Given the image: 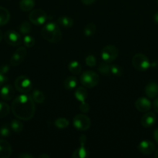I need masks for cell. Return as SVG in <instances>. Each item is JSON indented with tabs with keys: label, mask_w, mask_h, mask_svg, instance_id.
I'll list each match as a JSON object with an SVG mask.
<instances>
[{
	"label": "cell",
	"mask_w": 158,
	"mask_h": 158,
	"mask_svg": "<svg viewBox=\"0 0 158 158\" xmlns=\"http://www.w3.org/2000/svg\"><path fill=\"white\" fill-rule=\"evenodd\" d=\"M12 111L20 120H29L35 114V103L32 97L26 94L15 97L12 103Z\"/></svg>",
	"instance_id": "6da1fadb"
},
{
	"label": "cell",
	"mask_w": 158,
	"mask_h": 158,
	"mask_svg": "<svg viewBox=\"0 0 158 158\" xmlns=\"http://www.w3.org/2000/svg\"><path fill=\"white\" fill-rule=\"evenodd\" d=\"M41 34L45 40L51 43H59L62 39V32L59 24L54 22L46 23L42 29Z\"/></svg>",
	"instance_id": "7a4b0ae2"
},
{
	"label": "cell",
	"mask_w": 158,
	"mask_h": 158,
	"mask_svg": "<svg viewBox=\"0 0 158 158\" xmlns=\"http://www.w3.org/2000/svg\"><path fill=\"white\" fill-rule=\"evenodd\" d=\"M99 81V77L98 73L94 71H86L81 74L80 77V82L83 86L86 88H93L97 86Z\"/></svg>",
	"instance_id": "3957f363"
},
{
	"label": "cell",
	"mask_w": 158,
	"mask_h": 158,
	"mask_svg": "<svg viewBox=\"0 0 158 158\" xmlns=\"http://www.w3.org/2000/svg\"><path fill=\"white\" fill-rule=\"evenodd\" d=\"M132 63L135 69L141 72L147 70L151 66L149 59L143 53H137L133 56Z\"/></svg>",
	"instance_id": "277c9868"
},
{
	"label": "cell",
	"mask_w": 158,
	"mask_h": 158,
	"mask_svg": "<svg viewBox=\"0 0 158 158\" xmlns=\"http://www.w3.org/2000/svg\"><path fill=\"white\" fill-rule=\"evenodd\" d=\"M73 125L78 131H85L91 127V120L85 114H77L73 118Z\"/></svg>",
	"instance_id": "5b68a950"
},
{
	"label": "cell",
	"mask_w": 158,
	"mask_h": 158,
	"mask_svg": "<svg viewBox=\"0 0 158 158\" xmlns=\"http://www.w3.org/2000/svg\"><path fill=\"white\" fill-rule=\"evenodd\" d=\"M29 19L33 24L40 26L46 23L48 19V15L43 9H34L29 13Z\"/></svg>",
	"instance_id": "8992f818"
},
{
	"label": "cell",
	"mask_w": 158,
	"mask_h": 158,
	"mask_svg": "<svg viewBox=\"0 0 158 158\" xmlns=\"http://www.w3.org/2000/svg\"><path fill=\"white\" fill-rule=\"evenodd\" d=\"M119 55V49L114 45H108L105 46L102 51V58L106 63H112L117 58Z\"/></svg>",
	"instance_id": "52a82bcc"
},
{
	"label": "cell",
	"mask_w": 158,
	"mask_h": 158,
	"mask_svg": "<svg viewBox=\"0 0 158 158\" xmlns=\"http://www.w3.org/2000/svg\"><path fill=\"white\" fill-rule=\"evenodd\" d=\"M15 87L22 94H27L32 89L31 80L25 76L18 77L15 80Z\"/></svg>",
	"instance_id": "ba28073f"
},
{
	"label": "cell",
	"mask_w": 158,
	"mask_h": 158,
	"mask_svg": "<svg viewBox=\"0 0 158 158\" xmlns=\"http://www.w3.org/2000/svg\"><path fill=\"white\" fill-rule=\"evenodd\" d=\"M26 56V49L25 47H20L12 54L9 60V65L12 66H17L21 64Z\"/></svg>",
	"instance_id": "9c48e42d"
},
{
	"label": "cell",
	"mask_w": 158,
	"mask_h": 158,
	"mask_svg": "<svg viewBox=\"0 0 158 158\" xmlns=\"http://www.w3.org/2000/svg\"><path fill=\"white\" fill-rule=\"evenodd\" d=\"M5 41L6 43H8L10 46H20L22 43H23V40H22L21 35L20 33L14 30H9L5 33L4 35Z\"/></svg>",
	"instance_id": "30bf717a"
},
{
	"label": "cell",
	"mask_w": 158,
	"mask_h": 158,
	"mask_svg": "<svg viewBox=\"0 0 158 158\" xmlns=\"http://www.w3.org/2000/svg\"><path fill=\"white\" fill-rule=\"evenodd\" d=\"M80 142V147L73 153L72 157L74 158H85L88 156V151L85 148V143H86V136L82 134L79 138Z\"/></svg>",
	"instance_id": "8fae6325"
},
{
	"label": "cell",
	"mask_w": 158,
	"mask_h": 158,
	"mask_svg": "<svg viewBox=\"0 0 158 158\" xmlns=\"http://www.w3.org/2000/svg\"><path fill=\"white\" fill-rule=\"evenodd\" d=\"M138 149L139 152L145 155H149L154 152L155 145L153 142L150 140H143L138 145Z\"/></svg>",
	"instance_id": "7c38bea8"
},
{
	"label": "cell",
	"mask_w": 158,
	"mask_h": 158,
	"mask_svg": "<svg viewBox=\"0 0 158 158\" xmlns=\"http://www.w3.org/2000/svg\"><path fill=\"white\" fill-rule=\"evenodd\" d=\"M135 106L139 112L146 113L148 112L151 109L152 104L150 100L146 97H139L136 100V103H135Z\"/></svg>",
	"instance_id": "4fadbf2b"
},
{
	"label": "cell",
	"mask_w": 158,
	"mask_h": 158,
	"mask_svg": "<svg viewBox=\"0 0 158 158\" xmlns=\"http://www.w3.org/2000/svg\"><path fill=\"white\" fill-rule=\"evenodd\" d=\"M156 120V117L153 113L146 112V114L141 118V124L143 127L149 128L153 126Z\"/></svg>",
	"instance_id": "5bb4252c"
},
{
	"label": "cell",
	"mask_w": 158,
	"mask_h": 158,
	"mask_svg": "<svg viewBox=\"0 0 158 158\" xmlns=\"http://www.w3.org/2000/svg\"><path fill=\"white\" fill-rule=\"evenodd\" d=\"M12 154V147L5 140H0V158H9Z\"/></svg>",
	"instance_id": "9a60e30c"
},
{
	"label": "cell",
	"mask_w": 158,
	"mask_h": 158,
	"mask_svg": "<svg viewBox=\"0 0 158 158\" xmlns=\"http://www.w3.org/2000/svg\"><path fill=\"white\" fill-rule=\"evenodd\" d=\"M0 95L3 100H10L13 98L14 95H15V90L11 85H3L0 90Z\"/></svg>",
	"instance_id": "2e32d148"
},
{
	"label": "cell",
	"mask_w": 158,
	"mask_h": 158,
	"mask_svg": "<svg viewBox=\"0 0 158 158\" xmlns=\"http://www.w3.org/2000/svg\"><path fill=\"white\" fill-rule=\"evenodd\" d=\"M145 94L149 98L154 99L158 96V84L156 83H148L146 86L145 88Z\"/></svg>",
	"instance_id": "e0dca14e"
},
{
	"label": "cell",
	"mask_w": 158,
	"mask_h": 158,
	"mask_svg": "<svg viewBox=\"0 0 158 158\" xmlns=\"http://www.w3.org/2000/svg\"><path fill=\"white\" fill-rule=\"evenodd\" d=\"M57 23L64 28H71L74 25V20L71 17L63 15L57 19Z\"/></svg>",
	"instance_id": "ac0fdd59"
},
{
	"label": "cell",
	"mask_w": 158,
	"mask_h": 158,
	"mask_svg": "<svg viewBox=\"0 0 158 158\" xmlns=\"http://www.w3.org/2000/svg\"><path fill=\"white\" fill-rule=\"evenodd\" d=\"M10 19V13L4 7L0 6V26L7 24Z\"/></svg>",
	"instance_id": "d6986e66"
},
{
	"label": "cell",
	"mask_w": 158,
	"mask_h": 158,
	"mask_svg": "<svg viewBox=\"0 0 158 158\" xmlns=\"http://www.w3.org/2000/svg\"><path fill=\"white\" fill-rule=\"evenodd\" d=\"M74 96H75V98L77 99L78 101H80L81 103L82 102H85V100L88 97V92L85 89V88L80 86V87L77 88V89L74 92Z\"/></svg>",
	"instance_id": "ffe728a7"
},
{
	"label": "cell",
	"mask_w": 158,
	"mask_h": 158,
	"mask_svg": "<svg viewBox=\"0 0 158 158\" xmlns=\"http://www.w3.org/2000/svg\"><path fill=\"white\" fill-rule=\"evenodd\" d=\"M77 83V80L75 77H69L64 82V86L68 90H72L76 87Z\"/></svg>",
	"instance_id": "44dd1931"
},
{
	"label": "cell",
	"mask_w": 158,
	"mask_h": 158,
	"mask_svg": "<svg viewBox=\"0 0 158 158\" xmlns=\"http://www.w3.org/2000/svg\"><path fill=\"white\" fill-rule=\"evenodd\" d=\"M35 6L34 0H20V7L24 12H29Z\"/></svg>",
	"instance_id": "7402d4cb"
},
{
	"label": "cell",
	"mask_w": 158,
	"mask_h": 158,
	"mask_svg": "<svg viewBox=\"0 0 158 158\" xmlns=\"http://www.w3.org/2000/svg\"><path fill=\"white\" fill-rule=\"evenodd\" d=\"M68 69L71 73L74 75H78L81 73V65L77 61H72L68 65Z\"/></svg>",
	"instance_id": "603a6c76"
},
{
	"label": "cell",
	"mask_w": 158,
	"mask_h": 158,
	"mask_svg": "<svg viewBox=\"0 0 158 158\" xmlns=\"http://www.w3.org/2000/svg\"><path fill=\"white\" fill-rule=\"evenodd\" d=\"M32 98L37 103H43L45 100V96L43 92L40 90V89H34L33 92L32 94Z\"/></svg>",
	"instance_id": "cb8c5ba5"
},
{
	"label": "cell",
	"mask_w": 158,
	"mask_h": 158,
	"mask_svg": "<svg viewBox=\"0 0 158 158\" xmlns=\"http://www.w3.org/2000/svg\"><path fill=\"white\" fill-rule=\"evenodd\" d=\"M96 32V26L92 23H90L85 26L84 29V35L87 37L92 36Z\"/></svg>",
	"instance_id": "d4e9b609"
},
{
	"label": "cell",
	"mask_w": 158,
	"mask_h": 158,
	"mask_svg": "<svg viewBox=\"0 0 158 158\" xmlns=\"http://www.w3.org/2000/svg\"><path fill=\"white\" fill-rule=\"evenodd\" d=\"M10 127L14 132L20 133L23 130V124L20 120H13L10 123Z\"/></svg>",
	"instance_id": "484cf974"
},
{
	"label": "cell",
	"mask_w": 158,
	"mask_h": 158,
	"mask_svg": "<svg viewBox=\"0 0 158 158\" xmlns=\"http://www.w3.org/2000/svg\"><path fill=\"white\" fill-rule=\"evenodd\" d=\"M54 125L58 129H65L69 126V121L65 118H58L54 121Z\"/></svg>",
	"instance_id": "4316f807"
},
{
	"label": "cell",
	"mask_w": 158,
	"mask_h": 158,
	"mask_svg": "<svg viewBox=\"0 0 158 158\" xmlns=\"http://www.w3.org/2000/svg\"><path fill=\"white\" fill-rule=\"evenodd\" d=\"M10 112V107L4 102H0V118L6 117Z\"/></svg>",
	"instance_id": "83f0119b"
},
{
	"label": "cell",
	"mask_w": 158,
	"mask_h": 158,
	"mask_svg": "<svg viewBox=\"0 0 158 158\" xmlns=\"http://www.w3.org/2000/svg\"><path fill=\"white\" fill-rule=\"evenodd\" d=\"M99 71L103 75H108L111 73V66H109L106 62L100 63L99 66Z\"/></svg>",
	"instance_id": "f1b7e54d"
},
{
	"label": "cell",
	"mask_w": 158,
	"mask_h": 158,
	"mask_svg": "<svg viewBox=\"0 0 158 158\" xmlns=\"http://www.w3.org/2000/svg\"><path fill=\"white\" fill-rule=\"evenodd\" d=\"M20 31L22 34L27 35V34L29 33L31 31L30 23H28V22H23V23L20 25Z\"/></svg>",
	"instance_id": "f546056e"
},
{
	"label": "cell",
	"mask_w": 158,
	"mask_h": 158,
	"mask_svg": "<svg viewBox=\"0 0 158 158\" xmlns=\"http://www.w3.org/2000/svg\"><path fill=\"white\" fill-rule=\"evenodd\" d=\"M23 43H24L25 46H26V47H33V46L35 45L36 43V41L35 40H34V38L33 36H31V35H26L24 36V38H23Z\"/></svg>",
	"instance_id": "4dcf8cb0"
},
{
	"label": "cell",
	"mask_w": 158,
	"mask_h": 158,
	"mask_svg": "<svg viewBox=\"0 0 158 158\" xmlns=\"http://www.w3.org/2000/svg\"><path fill=\"white\" fill-rule=\"evenodd\" d=\"M111 73L116 76H121L123 73V69L119 65H112L111 66Z\"/></svg>",
	"instance_id": "1f68e13d"
},
{
	"label": "cell",
	"mask_w": 158,
	"mask_h": 158,
	"mask_svg": "<svg viewBox=\"0 0 158 158\" xmlns=\"http://www.w3.org/2000/svg\"><path fill=\"white\" fill-rule=\"evenodd\" d=\"M11 134V130L7 125H4V126L1 127L0 128V136L2 137H9Z\"/></svg>",
	"instance_id": "d6a6232c"
},
{
	"label": "cell",
	"mask_w": 158,
	"mask_h": 158,
	"mask_svg": "<svg viewBox=\"0 0 158 158\" xmlns=\"http://www.w3.org/2000/svg\"><path fill=\"white\" fill-rule=\"evenodd\" d=\"M85 63L89 67H94L96 65V59L93 55H88L85 59Z\"/></svg>",
	"instance_id": "836d02e7"
},
{
	"label": "cell",
	"mask_w": 158,
	"mask_h": 158,
	"mask_svg": "<svg viewBox=\"0 0 158 158\" xmlns=\"http://www.w3.org/2000/svg\"><path fill=\"white\" fill-rule=\"evenodd\" d=\"M79 109H80V110L81 111L82 113H84V114H87V113L89 112L90 110V106L89 104H88V103H86V102H82V103H81L80 106H79Z\"/></svg>",
	"instance_id": "e575fe53"
},
{
	"label": "cell",
	"mask_w": 158,
	"mask_h": 158,
	"mask_svg": "<svg viewBox=\"0 0 158 158\" xmlns=\"http://www.w3.org/2000/svg\"><path fill=\"white\" fill-rule=\"evenodd\" d=\"M8 81L7 77H6V75L3 73H2L0 72V86H2L3 85H5V83Z\"/></svg>",
	"instance_id": "d590c367"
},
{
	"label": "cell",
	"mask_w": 158,
	"mask_h": 158,
	"mask_svg": "<svg viewBox=\"0 0 158 158\" xmlns=\"http://www.w3.org/2000/svg\"><path fill=\"white\" fill-rule=\"evenodd\" d=\"M9 69H10V66H9V65L7 64L2 65V66L0 67V72L3 74H6L9 72Z\"/></svg>",
	"instance_id": "8d00e7d4"
},
{
	"label": "cell",
	"mask_w": 158,
	"mask_h": 158,
	"mask_svg": "<svg viewBox=\"0 0 158 158\" xmlns=\"http://www.w3.org/2000/svg\"><path fill=\"white\" fill-rule=\"evenodd\" d=\"M20 158H33L34 156H33L32 154H29V153H23L19 155Z\"/></svg>",
	"instance_id": "74e56055"
},
{
	"label": "cell",
	"mask_w": 158,
	"mask_h": 158,
	"mask_svg": "<svg viewBox=\"0 0 158 158\" xmlns=\"http://www.w3.org/2000/svg\"><path fill=\"white\" fill-rule=\"evenodd\" d=\"M153 109H154V110L158 114V97H156V98L154 100V101H153Z\"/></svg>",
	"instance_id": "f35d334b"
},
{
	"label": "cell",
	"mask_w": 158,
	"mask_h": 158,
	"mask_svg": "<svg viewBox=\"0 0 158 158\" xmlns=\"http://www.w3.org/2000/svg\"><path fill=\"white\" fill-rule=\"evenodd\" d=\"M95 1L96 0H81L82 3L85 5H86V6H89V5L93 4V3H94Z\"/></svg>",
	"instance_id": "ab89813d"
},
{
	"label": "cell",
	"mask_w": 158,
	"mask_h": 158,
	"mask_svg": "<svg viewBox=\"0 0 158 158\" xmlns=\"http://www.w3.org/2000/svg\"><path fill=\"white\" fill-rule=\"evenodd\" d=\"M153 137H154V140H156V143H158V129L155 130L154 133H153Z\"/></svg>",
	"instance_id": "60d3db41"
},
{
	"label": "cell",
	"mask_w": 158,
	"mask_h": 158,
	"mask_svg": "<svg viewBox=\"0 0 158 158\" xmlns=\"http://www.w3.org/2000/svg\"><path fill=\"white\" fill-rule=\"evenodd\" d=\"M153 20H154V23H156V24H158V12H156L154 15V16H153Z\"/></svg>",
	"instance_id": "b9f144b4"
},
{
	"label": "cell",
	"mask_w": 158,
	"mask_h": 158,
	"mask_svg": "<svg viewBox=\"0 0 158 158\" xmlns=\"http://www.w3.org/2000/svg\"><path fill=\"white\" fill-rule=\"evenodd\" d=\"M40 158H49L50 157V156L48 155V154H41V155L39 156Z\"/></svg>",
	"instance_id": "7bdbcfd3"
},
{
	"label": "cell",
	"mask_w": 158,
	"mask_h": 158,
	"mask_svg": "<svg viewBox=\"0 0 158 158\" xmlns=\"http://www.w3.org/2000/svg\"><path fill=\"white\" fill-rule=\"evenodd\" d=\"M2 38H3V33H2V31L0 30V42L2 41Z\"/></svg>",
	"instance_id": "ee69618b"
},
{
	"label": "cell",
	"mask_w": 158,
	"mask_h": 158,
	"mask_svg": "<svg viewBox=\"0 0 158 158\" xmlns=\"http://www.w3.org/2000/svg\"><path fill=\"white\" fill-rule=\"evenodd\" d=\"M154 157H156V158H158V149L156 150V152H155V155H154Z\"/></svg>",
	"instance_id": "f6af8a7d"
},
{
	"label": "cell",
	"mask_w": 158,
	"mask_h": 158,
	"mask_svg": "<svg viewBox=\"0 0 158 158\" xmlns=\"http://www.w3.org/2000/svg\"><path fill=\"white\" fill-rule=\"evenodd\" d=\"M157 2H158V0H157Z\"/></svg>",
	"instance_id": "bcb514c9"
}]
</instances>
